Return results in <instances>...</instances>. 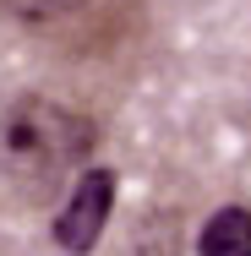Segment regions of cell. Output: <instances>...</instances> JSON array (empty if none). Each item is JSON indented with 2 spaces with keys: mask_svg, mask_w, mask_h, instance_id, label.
Returning a JSON list of instances; mask_svg holds the SVG:
<instances>
[{
  "mask_svg": "<svg viewBox=\"0 0 251 256\" xmlns=\"http://www.w3.org/2000/svg\"><path fill=\"white\" fill-rule=\"evenodd\" d=\"M115 196H120V174L109 164H82L71 174V186L60 191V207L50 218V240L55 251L66 256H93L109 229V212H115Z\"/></svg>",
  "mask_w": 251,
  "mask_h": 256,
  "instance_id": "cell-3",
  "label": "cell"
},
{
  "mask_svg": "<svg viewBox=\"0 0 251 256\" xmlns=\"http://www.w3.org/2000/svg\"><path fill=\"white\" fill-rule=\"evenodd\" d=\"M99 126L60 98L17 93L0 109V174L22 202H55L82 164H93Z\"/></svg>",
  "mask_w": 251,
  "mask_h": 256,
  "instance_id": "cell-1",
  "label": "cell"
},
{
  "mask_svg": "<svg viewBox=\"0 0 251 256\" xmlns=\"http://www.w3.org/2000/svg\"><path fill=\"white\" fill-rule=\"evenodd\" d=\"M131 6L137 0H0L6 22L66 50H104L109 38H120Z\"/></svg>",
  "mask_w": 251,
  "mask_h": 256,
  "instance_id": "cell-2",
  "label": "cell"
},
{
  "mask_svg": "<svg viewBox=\"0 0 251 256\" xmlns=\"http://www.w3.org/2000/svg\"><path fill=\"white\" fill-rule=\"evenodd\" d=\"M197 256H251V207L224 202L197 229Z\"/></svg>",
  "mask_w": 251,
  "mask_h": 256,
  "instance_id": "cell-4",
  "label": "cell"
}]
</instances>
